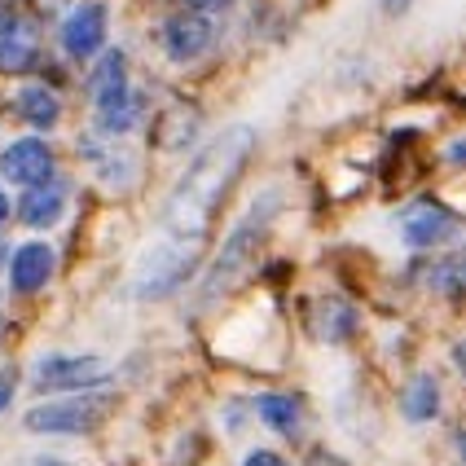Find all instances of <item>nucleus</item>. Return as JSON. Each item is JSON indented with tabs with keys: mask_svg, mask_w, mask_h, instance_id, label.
Masks as SVG:
<instances>
[{
	"mask_svg": "<svg viewBox=\"0 0 466 466\" xmlns=\"http://www.w3.org/2000/svg\"><path fill=\"white\" fill-rule=\"evenodd\" d=\"M115 410L110 391H76L62 400H45L35 410H26L23 427L31 436H88L102 427V418Z\"/></svg>",
	"mask_w": 466,
	"mask_h": 466,
	"instance_id": "7ed1b4c3",
	"label": "nucleus"
},
{
	"mask_svg": "<svg viewBox=\"0 0 466 466\" xmlns=\"http://www.w3.org/2000/svg\"><path fill=\"white\" fill-rule=\"evenodd\" d=\"M211 18H198V14H177V18H167L163 23V49L172 62H194V57H203L211 49Z\"/></svg>",
	"mask_w": 466,
	"mask_h": 466,
	"instance_id": "9d476101",
	"label": "nucleus"
},
{
	"mask_svg": "<svg viewBox=\"0 0 466 466\" xmlns=\"http://www.w3.org/2000/svg\"><path fill=\"white\" fill-rule=\"evenodd\" d=\"M427 282H431V290L458 295V290H462V264H458V256H444L441 264H431V268H427Z\"/></svg>",
	"mask_w": 466,
	"mask_h": 466,
	"instance_id": "a211bd4d",
	"label": "nucleus"
},
{
	"mask_svg": "<svg viewBox=\"0 0 466 466\" xmlns=\"http://www.w3.org/2000/svg\"><path fill=\"white\" fill-rule=\"evenodd\" d=\"M410 5H414V0H383V9H388V14H405Z\"/></svg>",
	"mask_w": 466,
	"mask_h": 466,
	"instance_id": "4be33fe9",
	"label": "nucleus"
},
{
	"mask_svg": "<svg viewBox=\"0 0 466 466\" xmlns=\"http://www.w3.org/2000/svg\"><path fill=\"white\" fill-rule=\"evenodd\" d=\"M106 35H110V14H106L102 0H84L76 5L71 14H66V23H62V49L79 57V62H88V57H97L106 45Z\"/></svg>",
	"mask_w": 466,
	"mask_h": 466,
	"instance_id": "39448f33",
	"label": "nucleus"
},
{
	"mask_svg": "<svg viewBox=\"0 0 466 466\" xmlns=\"http://www.w3.org/2000/svg\"><path fill=\"white\" fill-rule=\"evenodd\" d=\"M141 97L137 93H128V97H119V102H110L97 110V128L106 132V137H124V132H132L137 124H141Z\"/></svg>",
	"mask_w": 466,
	"mask_h": 466,
	"instance_id": "f3484780",
	"label": "nucleus"
},
{
	"mask_svg": "<svg viewBox=\"0 0 466 466\" xmlns=\"http://www.w3.org/2000/svg\"><path fill=\"white\" fill-rule=\"evenodd\" d=\"M35 466H71V462H62V458H45V462H35Z\"/></svg>",
	"mask_w": 466,
	"mask_h": 466,
	"instance_id": "b1692460",
	"label": "nucleus"
},
{
	"mask_svg": "<svg viewBox=\"0 0 466 466\" xmlns=\"http://www.w3.org/2000/svg\"><path fill=\"white\" fill-rule=\"evenodd\" d=\"M0 177L9 185H40L53 177V150L40 137H23V141H9L0 150Z\"/></svg>",
	"mask_w": 466,
	"mask_h": 466,
	"instance_id": "0eeeda50",
	"label": "nucleus"
},
{
	"mask_svg": "<svg viewBox=\"0 0 466 466\" xmlns=\"http://www.w3.org/2000/svg\"><path fill=\"white\" fill-rule=\"evenodd\" d=\"M251 150H256V132L247 124H233L198 150L181 185L172 189V198L163 203L155 238L146 242V251L132 268V295L137 299H163L198 268L203 247L211 238V220L225 208V198H229L238 172L247 167Z\"/></svg>",
	"mask_w": 466,
	"mask_h": 466,
	"instance_id": "f257e3e1",
	"label": "nucleus"
},
{
	"mask_svg": "<svg viewBox=\"0 0 466 466\" xmlns=\"http://www.w3.org/2000/svg\"><path fill=\"white\" fill-rule=\"evenodd\" d=\"M35 57H40V31H35V23L0 9V71L5 76H23V71L35 66Z\"/></svg>",
	"mask_w": 466,
	"mask_h": 466,
	"instance_id": "6e6552de",
	"label": "nucleus"
},
{
	"mask_svg": "<svg viewBox=\"0 0 466 466\" xmlns=\"http://www.w3.org/2000/svg\"><path fill=\"white\" fill-rule=\"evenodd\" d=\"M14 110H18V119H26L31 128H40V132L57 128V119H62V102H57V93L45 88V84H26V88H18Z\"/></svg>",
	"mask_w": 466,
	"mask_h": 466,
	"instance_id": "4468645a",
	"label": "nucleus"
},
{
	"mask_svg": "<svg viewBox=\"0 0 466 466\" xmlns=\"http://www.w3.org/2000/svg\"><path fill=\"white\" fill-rule=\"evenodd\" d=\"M66 203H71V185L62 181V177H49V181H40V185H26L18 216H23L26 229H53L66 216Z\"/></svg>",
	"mask_w": 466,
	"mask_h": 466,
	"instance_id": "1a4fd4ad",
	"label": "nucleus"
},
{
	"mask_svg": "<svg viewBox=\"0 0 466 466\" xmlns=\"http://www.w3.org/2000/svg\"><path fill=\"white\" fill-rule=\"evenodd\" d=\"M458 229H462L458 216L449 208H441V203H414V208L400 216V238L410 247H418V251H436L444 242H453Z\"/></svg>",
	"mask_w": 466,
	"mask_h": 466,
	"instance_id": "423d86ee",
	"label": "nucleus"
},
{
	"mask_svg": "<svg viewBox=\"0 0 466 466\" xmlns=\"http://www.w3.org/2000/svg\"><path fill=\"white\" fill-rule=\"evenodd\" d=\"M273 208H278V194H264L259 208H251V216L225 238L220 256H216V264L208 268V278H203V286H198V290H203V295H198L203 304H216L220 295H229L233 286L251 273L256 251L264 247V233H268V220H273Z\"/></svg>",
	"mask_w": 466,
	"mask_h": 466,
	"instance_id": "f03ea898",
	"label": "nucleus"
},
{
	"mask_svg": "<svg viewBox=\"0 0 466 466\" xmlns=\"http://www.w3.org/2000/svg\"><path fill=\"white\" fill-rule=\"evenodd\" d=\"M400 414L410 418V422H431V418L441 414V383H436V374H414L405 391H400Z\"/></svg>",
	"mask_w": 466,
	"mask_h": 466,
	"instance_id": "2eb2a0df",
	"label": "nucleus"
},
{
	"mask_svg": "<svg viewBox=\"0 0 466 466\" xmlns=\"http://www.w3.org/2000/svg\"><path fill=\"white\" fill-rule=\"evenodd\" d=\"M256 418L268 427V431H278V436H299V422H304V400L295 396V391H264L256 396Z\"/></svg>",
	"mask_w": 466,
	"mask_h": 466,
	"instance_id": "f8f14e48",
	"label": "nucleus"
},
{
	"mask_svg": "<svg viewBox=\"0 0 466 466\" xmlns=\"http://www.w3.org/2000/svg\"><path fill=\"white\" fill-rule=\"evenodd\" d=\"M14 388H18V370H0V410H9Z\"/></svg>",
	"mask_w": 466,
	"mask_h": 466,
	"instance_id": "412c9836",
	"label": "nucleus"
},
{
	"mask_svg": "<svg viewBox=\"0 0 466 466\" xmlns=\"http://www.w3.org/2000/svg\"><path fill=\"white\" fill-rule=\"evenodd\" d=\"M189 5V14H198V18H211V14H225L229 9V0H185Z\"/></svg>",
	"mask_w": 466,
	"mask_h": 466,
	"instance_id": "aec40b11",
	"label": "nucleus"
},
{
	"mask_svg": "<svg viewBox=\"0 0 466 466\" xmlns=\"http://www.w3.org/2000/svg\"><path fill=\"white\" fill-rule=\"evenodd\" d=\"M242 466H290V462H286L282 453H273V449H251L242 458Z\"/></svg>",
	"mask_w": 466,
	"mask_h": 466,
	"instance_id": "6ab92c4d",
	"label": "nucleus"
},
{
	"mask_svg": "<svg viewBox=\"0 0 466 466\" xmlns=\"http://www.w3.org/2000/svg\"><path fill=\"white\" fill-rule=\"evenodd\" d=\"M53 278V251L45 242H26L14 251L9 259V286L18 290V295H35V290H45Z\"/></svg>",
	"mask_w": 466,
	"mask_h": 466,
	"instance_id": "9b49d317",
	"label": "nucleus"
},
{
	"mask_svg": "<svg viewBox=\"0 0 466 466\" xmlns=\"http://www.w3.org/2000/svg\"><path fill=\"white\" fill-rule=\"evenodd\" d=\"M317 335L326 339V343H343V339L357 330V309L348 304V299H335V295H326V299H317Z\"/></svg>",
	"mask_w": 466,
	"mask_h": 466,
	"instance_id": "dca6fc26",
	"label": "nucleus"
},
{
	"mask_svg": "<svg viewBox=\"0 0 466 466\" xmlns=\"http://www.w3.org/2000/svg\"><path fill=\"white\" fill-rule=\"evenodd\" d=\"M5 256H9V247H5V238H0V264H5Z\"/></svg>",
	"mask_w": 466,
	"mask_h": 466,
	"instance_id": "393cba45",
	"label": "nucleus"
},
{
	"mask_svg": "<svg viewBox=\"0 0 466 466\" xmlns=\"http://www.w3.org/2000/svg\"><path fill=\"white\" fill-rule=\"evenodd\" d=\"M88 93H93V102H97V110L110 102H119V97H128V57L119 49L102 53V62H97V71H93V79H88Z\"/></svg>",
	"mask_w": 466,
	"mask_h": 466,
	"instance_id": "ddd939ff",
	"label": "nucleus"
},
{
	"mask_svg": "<svg viewBox=\"0 0 466 466\" xmlns=\"http://www.w3.org/2000/svg\"><path fill=\"white\" fill-rule=\"evenodd\" d=\"M5 216H9V198H5V189H0V225H5Z\"/></svg>",
	"mask_w": 466,
	"mask_h": 466,
	"instance_id": "5701e85b",
	"label": "nucleus"
},
{
	"mask_svg": "<svg viewBox=\"0 0 466 466\" xmlns=\"http://www.w3.org/2000/svg\"><path fill=\"white\" fill-rule=\"evenodd\" d=\"M106 379H110V370L97 357H66V352H49L31 370V388L40 396L45 391H88Z\"/></svg>",
	"mask_w": 466,
	"mask_h": 466,
	"instance_id": "20e7f679",
	"label": "nucleus"
}]
</instances>
